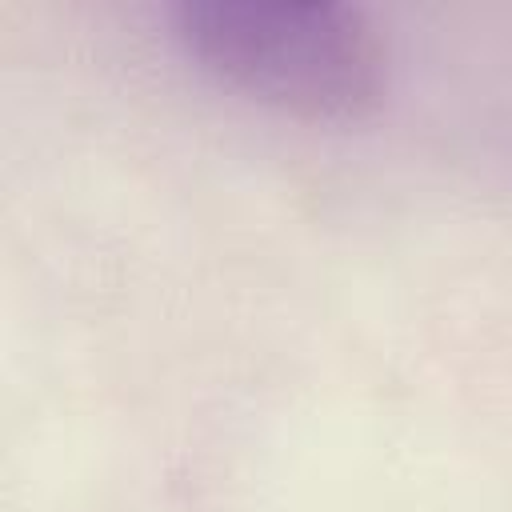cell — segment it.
I'll use <instances>...</instances> for the list:
<instances>
[{
  "label": "cell",
  "mask_w": 512,
  "mask_h": 512,
  "mask_svg": "<svg viewBox=\"0 0 512 512\" xmlns=\"http://www.w3.org/2000/svg\"><path fill=\"white\" fill-rule=\"evenodd\" d=\"M172 28L208 76L300 120H364L388 88V44L356 4L180 0Z\"/></svg>",
  "instance_id": "6da1fadb"
}]
</instances>
